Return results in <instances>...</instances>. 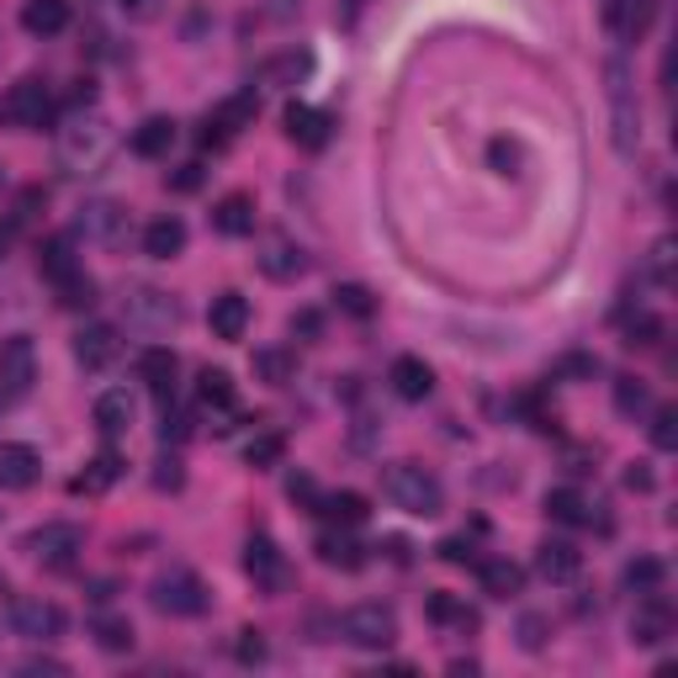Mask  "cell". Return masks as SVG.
Masks as SVG:
<instances>
[{
    "instance_id": "26",
    "label": "cell",
    "mask_w": 678,
    "mask_h": 678,
    "mask_svg": "<svg viewBox=\"0 0 678 678\" xmlns=\"http://www.w3.org/2000/svg\"><path fill=\"white\" fill-rule=\"evenodd\" d=\"M186 249V223L181 218H155L149 229H144V255H155V260H175Z\"/></svg>"
},
{
    "instance_id": "5",
    "label": "cell",
    "mask_w": 678,
    "mask_h": 678,
    "mask_svg": "<svg viewBox=\"0 0 678 678\" xmlns=\"http://www.w3.org/2000/svg\"><path fill=\"white\" fill-rule=\"evenodd\" d=\"M340 637L350 641V646H360V652H382V646H393V637H398V620H393L387 604H356V609H345Z\"/></svg>"
},
{
    "instance_id": "54",
    "label": "cell",
    "mask_w": 678,
    "mask_h": 678,
    "mask_svg": "<svg viewBox=\"0 0 678 678\" xmlns=\"http://www.w3.org/2000/svg\"><path fill=\"white\" fill-rule=\"evenodd\" d=\"M181 478H186V472H181V461H175V456H170V461H160V472H155V482H160V488H181Z\"/></svg>"
},
{
    "instance_id": "46",
    "label": "cell",
    "mask_w": 678,
    "mask_h": 678,
    "mask_svg": "<svg viewBox=\"0 0 678 678\" xmlns=\"http://www.w3.org/2000/svg\"><path fill=\"white\" fill-rule=\"evenodd\" d=\"M546 631H552L546 615H525V620H519V646H525V652H541V646H546Z\"/></svg>"
},
{
    "instance_id": "39",
    "label": "cell",
    "mask_w": 678,
    "mask_h": 678,
    "mask_svg": "<svg viewBox=\"0 0 678 678\" xmlns=\"http://www.w3.org/2000/svg\"><path fill=\"white\" fill-rule=\"evenodd\" d=\"M626 589H637V594H657V589H663V562L657 557L626 562Z\"/></svg>"
},
{
    "instance_id": "17",
    "label": "cell",
    "mask_w": 678,
    "mask_h": 678,
    "mask_svg": "<svg viewBox=\"0 0 678 678\" xmlns=\"http://www.w3.org/2000/svg\"><path fill=\"white\" fill-rule=\"evenodd\" d=\"M244 572H249L260 589H281V583H286V562H281L271 535H249V546H244Z\"/></svg>"
},
{
    "instance_id": "52",
    "label": "cell",
    "mask_w": 678,
    "mask_h": 678,
    "mask_svg": "<svg viewBox=\"0 0 678 678\" xmlns=\"http://www.w3.org/2000/svg\"><path fill=\"white\" fill-rule=\"evenodd\" d=\"M488 155H493V164H498L504 175H515V164H519V149H515V144H504V138H498V144H493Z\"/></svg>"
},
{
    "instance_id": "11",
    "label": "cell",
    "mask_w": 678,
    "mask_h": 678,
    "mask_svg": "<svg viewBox=\"0 0 678 678\" xmlns=\"http://www.w3.org/2000/svg\"><path fill=\"white\" fill-rule=\"evenodd\" d=\"M38 478H42L38 451L22 445V440H5V445H0V488H5V493H27Z\"/></svg>"
},
{
    "instance_id": "32",
    "label": "cell",
    "mask_w": 678,
    "mask_h": 678,
    "mask_svg": "<svg viewBox=\"0 0 678 678\" xmlns=\"http://www.w3.org/2000/svg\"><path fill=\"white\" fill-rule=\"evenodd\" d=\"M255 371H260V382L286 387V382L297 377V356H292V350H281V345H271V350H255Z\"/></svg>"
},
{
    "instance_id": "44",
    "label": "cell",
    "mask_w": 678,
    "mask_h": 678,
    "mask_svg": "<svg viewBox=\"0 0 678 678\" xmlns=\"http://www.w3.org/2000/svg\"><path fill=\"white\" fill-rule=\"evenodd\" d=\"M334 308H340V313H350V319H371V313H377L371 292L356 286V281H350V286H334Z\"/></svg>"
},
{
    "instance_id": "57",
    "label": "cell",
    "mask_w": 678,
    "mask_h": 678,
    "mask_svg": "<svg viewBox=\"0 0 678 678\" xmlns=\"http://www.w3.org/2000/svg\"><path fill=\"white\" fill-rule=\"evenodd\" d=\"M27 674H64V663H53V657H33Z\"/></svg>"
},
{
    "instance_id": "43",
    "label": "cell",
    "mask_w": 678,
    "mask_h": 678,
    "mask_svg": "<svg viewBox=\"0 0 678 678\" xmlns=\"http://www.w3.org/2000/svg\"><path fill=\"white\" fill-rule=\"evenodd\" d=\"M615 408H620V414H646V408H652L646 382H641V377H620V382H615Z\"/></svg>"
},
{
    "instance_id": "45",
    "label": "cell",
    "mask_w": 678,
    "mask_h": 678,
    "mask_svg": "<svg viewBox=\"0 0 678 678\" xmlns=\"http://www.w3.org/2000/svg\"><path fill=\"white\" fill-rule=\"evenodd\" d=\"M652 445L657 451H674L678 445V408H657L652 414Z\"/></svg>"
},
{
    "instance_id": "3",
    "label": "cell",
    "mask_w": 678,
    "mask_h": 678,
    "mask_svg": "<svg viewBox=\"0 0 678 678\" xmlns=\"http://www.w3.org/2000/svg\"><path fill=\"white\" fill-rule=\"evenodd\" d=\"M122 323L133 334H170L181 323V308L170 303V292H160V286H127L122 292Z\"/></svg>"
},
{
    "instance_id": "49",
    "label": "cell",
    "mask_w": 678,
    "mask_h": 678,
    "mask_svg": "<svg viewBox=\"0 0 678 678\" xmlns=\"http://www.w3.org/2000/svg\"><path fill=\"white\" fill-rule=\"evenodd\" d=\"M319 329H323V319L313 313V308H303V313H292V334L297 340H319Z\"/></svg>"
},
{
    "instance_id": "22",
    "label": "cell",
    "mask_w": 678,
    "mask_h": 678,
    "mask_svg": "<svg viewBox=\"0 0 678 678\" xmlns=\"http://www.w3.org/2000/svg\"><path fill=\"white\" fill-rule=\"evenodd\" d=\"M674 637V615H668V604L657 594H646V604L637 609V620H631V641L637 646H663V641Z\"/></svg>"
},
{
    "instance_id": "34",
    "label": "cell",
    "mask_w": 678,
    "mask_h": 678,
    "mask_svg": "<svg viewBox=\"0 0 678 678\" xmlns=\"http://www.w3.org/2000/svg\"><path fill=\"white\" fill-rule=\"evenodd\" d=\"M118 478H122V461L112 456V451H101V456L85 467L81 478H75V493H107V488H112Z\"/></svg>"
},
{
    "instance_id": "13",
    "label": "cell",
    "mask_w": 678,
    "mask_h": 678,
    "mask_svg": "<svg viewBox=\"0 0 678 678\" xmlns=\"http://www.w3.org/2000/svg\"><path fill=\"white\" fill-rule=\"evenodd\" d=\"M260 271L271 281H297V276H308V255H303V244L297 239H286V234H271V239L260 244Z\"/></svg>"
},
{
    "instance_id": "50",
    "label": "cell",
    "mask_w": 678,
    "mask_h": 678,
    "mask_svg": "<svg viewBox=\"0 0 678 678\" xmlns=\"http://www.w3.org/2000/svg\"><path fill=\"white\" fill-rule=\"evenodd\" d=\"M201 175H207L201 164H181V170L170 175V186H175V192H197V186H201Z\"/></svg>"
},
{
    "instance_id": "37",
    "label": "cell",
    "mask_w": 678,
    "mask_h": 678,
    "mask_svg": "<svg viewBox=\"0 0 678 678\" xmlns=\"http://www.w3.org/2000/svg\"><path fill=\"white\" fill-rule=\"evenodd\" d=\"M319 509H323L329 519H334V525H345V530H350V525H360V519L371 515V509H366V498H360V493H350V488H345V493H329Z\"/></svg>"
},
{
    "instance_id": "2",
    "label": "cell",
    "mask_w": 678,
    "mask_h": 678,
    "mask_svg": "<svg viewBox=\"0 0 678 678\" xmlns=\"http://www.w3.org/2000/svg\"><path fill=\"white\" fill-rule=\"evenodd\" d=\"M382 493L398 504L403 515H419V519H430L445 509V488H440V478L424 472L419 461H393V467L382 472Z\"/></svg>"
},
{
    "instance_id": "21",
    "label": "cell",
    "mask_w": 678,
    "mask_h": 678,
    "mask_svg": "<svg viewBox=\"0 0 678 678\" xmlns=\"http://www.w3.org/2000/svg\"><path fill=\"white\" fill-rule=\"evenodd\" d=\"M207 323H212L218 340H244V329H249V303H244L239 292H218L212 308H207Z\"/></svg>"
},
{
    "instance_id": "56",
    "label": "cell",
    "mask_w": 678,
    "mask_h": 678,
    "mask_svg": "<svg viewBox=\"0 0 678 678\" xmlns=\"http://www.w3.org/2000/svg\"><path fill=\"white\" fill-rule=\"evenodd\" d=\"M160 440H186V419H181V414H164Z\"/></svg>"
},
{
    "instance_id": "7",
    "label": "cell",
    "mask_w": 678,
    "mask_h": 678,
    "mask_svg": "<svg viewBox=\"0 0 678 678\" xmlns=\"http://www.w3.org/2000/svg\"><path fill=\"white\" fill-rule=\"evenodd\" d=\"M27 552L38 562H48V567H70V562L85 552V530L70 525V519H48V525H38V530L27 535Z\"/></svg>"
},
{
    "instance_id": "9",
    "label": "cell",
    "mask_w": 678,
    "mask_h": 678,
    "mask_svg": "<svg viewBox=\"0 0 678 678\" xmlns=\"http://www.w3.org/2000/svg\"><path fill=\"white\" fill-rule=\"evenodd\" d=\"M11 631L27 641H53L64 631V609L48 604V599H16L11 604Z\"/></svg>"
},
{
    "instance_id": "38",
    "label": "cell",
    "mask_w": 678,
    "mask_h": 678,
    "mask_svg": "<svg viewBox=\"0 0 678 678\" xmlns=\"http://www.w3.org/2000/svg\"><path fill=\"white\" fill-rule=\"evenodd\" d=\"M38 266H42V276H48V281H64L70 271H81V266H75V255H70V239H48V244H42Z\"/></svg>"
},
{
    "instance_id": "53",
    "label": "cell",
    "mask_w": 678,
    "mask_h": 678,
    "mask_svg": "<svg viewBox=\"0 0 678 678\" xmlns=\"http://www.w3.org/2000/svg\"><path fill=\"white\" fill-rule=\"evenodd\" d=\"M286 493H292V498H303V504H319V488H313V478H303V472L286 482Z\"/></svg>"
},
{
    "instance_id": "1",
    "label": "cell",
    "mask_w": 678,
    "mask_h": 678,
    "mask_svg": "<svg viewBox=\"0 0 678 678\" xmlns=\"http://www.w3.org/2000/svg\"><path fill=\"white\" fill-rule=\"evenodd\" d=\"M112 149H118V133H112V122L101 118V112H75V118L59 127V164H64L70 175L107 170Z\"/></svg>"
},
{
    "instance_id": "36",
    "label": "cell",
    "mask_w": 678,
    "mask_h": 678,
    "mask_svg": "<svg viewBox=\"0 0 678 678\" xmlns=\"http://www.w3.org/2000/svg\"><path fill=\"white\" fill-rule=\"evenodd\" d=\"M59 286V308H70V313H81V308H96V281L85 276V271H70L64 281H53Z\"/></svg>"
},
{
    "instance_id": "25",
    "label": "cell",
    "mask_w": 678,
    "mask_h": 678,
    "mask_svg": "<svg viewBox=\"0 0 678 678\" xmlns=\"http://www.w3.org/2000/svg\"><path fill=\"white\" fill-rule=\"evenodd\" d=\"M175 149V122L170 118H144L133 127V155L138 160H164Z\"/></svg>"
},
{
    "instance_id": "12",
    "label": "cell",
    "mask_w": 678,
    "mask_h": 678,
    "mask_svg": "<svg viewBox=\"0 0 678 678\" xmlns=\"http://www.w3.org/2000/svg\"><path fill=\"white\" fill-rule=\"evenodd\" d=\"M0 382H5V393L11 398H22L33 382H38V356H33V340H5L0 345Z\"/></svg>"
},
{
    "instance_id": "31",
    "label": "cell",
    "mask_w": 678,
    "mask_h": 678,
    "mask_svg": "<svg viewBox=\"0 0 678 678\" xmlns=\"http://www.w3.org/2000/svg\"><path fill=\"white\" fill-rule=\"evenodd\" d=\"M482 594L493 599H515L519 589H525V572H519L515 562H482Z\"/></svg>"
},
{
    "instance_id": "33",
    "label": "cell",
    "mask_w": 678,
    "mask_h": 678,
    "mask_svg": "<svg viewBox=\"0 0 678 678\" xmlns=\"http://www.w3.org/2000/svg\"><path fill=\"white\" fill-rule=\"evenodd\" d=\"M319 557L329 562V567H345V572H356L360 562H366V557H360V546L345 535V530H323V535H319Z\"/></svg>"
},
{
    "instance_id": "40",
    "label": "cell",
    "mask_w": 678,
    "mask_h": 678,
    "mask_svg": "<svg viewBox=\"0 0 678 678\" xmlns=\"http://www.w3.org/2000/svg\"><path fill=\"white\" fill-rule=\"evenodd\" d=\"M430 620H440V626H461V631H472V626H478V615H472L461 599H451V594L430 599Z\"/></svg>"
},
{
    "instance_id": "58",
    "label": "cell",
    "mask_w": 678,
    "mask_h": 678,
    "mask_svg": "<svg viewBox=\"0 0 678 678\" xmlns=\"http://www.w3.org/2000/svg\"><path fill=\"white\" fill-rule=\"evenodd\" d=\"M626 488H652V472H641V467H631V472H626Z\"/></svg>"
},
{
    "instance_id": "55",
    "label": "cell",
    "mask_w": 678,
    "mask_h": 678,
    "mask_svg": "<svg viewBox=\"0 0 678 678\" xmlns=\"http://www.w3.org/2000/svg\"><path fill=\"white\" fill-rule=\"evenodd\" d=\"M440 557H445V562H472V541H461V535H456V541H445V546H440Z\"/></svg>"
},
{
    "instance_id": "24",
    "label": "cell",
    "mask_w": 678,
    "mask_h": 678,
    "mask_svg": "<svg viewBox=\"0 0 678 678\" xmlns=\"http://www.w3.org/2000/svg\"><path fill=\"white\" fill-rule=\"evenodd\" d=\"M578 546L572 541H541L535 546V572L546 578V583H572L578 578Z\"/></svg>"
},
{
    "instance_id": "16",
    "label": "cell",
    "mask_w": 678,
    "mask_h": 678,
    "mask_svg": "<svg viewBox=\"0 0 678 678\" xmlns=\"http://www.w3.org/2000/svg\"><path fill=\"white\" fill-rule=\"evenodd\" d=\"M122 340L112 323H85L81 334H75V360H81L85 371H107L112 360H118Z\"/></svg>"
},
{
    "instance_id": "4",
    "label": "cell",
    "mask_w": 678,
    "mask_h": 678,
    "mask_svg": "<svg viewBox=\"0 0 678 678\" xmlns=\"http://www.w3.org/2000/svg\"><path fill=\"white\" fill-rule=\"evenodd\" d=\"M604 81H609V107H615V149L620 155H637L641 144V112H637V96H631V75L620 59L604 64Z\"/></svg>"
},
{
    "instance_id": "51",
    "label": "cell",
    "mask_w": 678,
    "mask_h": 678,
    "mask_svg": "<svg viewBox=\"0 0 678 678\" xmlns=\"http://www.w3.org/2000/svg\"><path fill=\"white\" fill-rule=\"evenodd\" d=\"M668 266H674V244H668V239H657V244H652V276H657V281H668Z\"/></svg>"
},
{
    "instance_id": "8",
    "label": "cell",
    "mask_w": 678,
    "mask_h": 678,
    "mask_svg": "<svg viewBox=\"0 0 678 678\" xmlns=\"http://www.w3.org/2000/svg\"><path fill=\"white\" fill-rule=\"evenodd\" d=\"M0 118L16 122V127H48L53 118V96L42 90V81H16L0 101Z\"/></svg>"
},
{
    "instance_id": "27",
    "label": "cell",
    "mask_w": 678,
    "mask_h": 678,
    "mask_svg": "<svg viewBox=\"0 0 678 678\" xmlns=\"http://www.w3.org/2000/svg\"><path fill=\"white\" fill-rule=\"evenodd\" d=\"M22 27H27L33 38H53V33L70 27V5H64V0H27V5H22Z\"/></svg>"
},
{
    "instance_id": "23",
    "label": "cell",
    "mask_w": 678,
    "mask_h": 678,
    "mask_svg": "<svg viewBox=\"0 0 678 678\" xmlns=\"http://www.w3.org/2000/svg\"><path fill=\"white\" fill-rule=\"evenodd\" d=\"M175 371H181V360H175V350H164V345H149V350L138 356V377H144V387H149L155 398H170V393H175Z\"/></svg>"
},
{
    "instance_id": "14",
    "label": "cell",
    "mask_w": 678,
    "mask_h": 678,
    "mask_svg": "<svg viewBox=\"0 0 678 678\" xmlns=\"http://www.w3.org/2000/svg\"><path fill=\"white\" fill-rule=\"evenodd\" d=\"M652 16H657V0H609V5H604V27H609L620 42L646 38Z\"/></svg>"
},
{
    "instance_id": "48",
    "label": "cell",
    "mask_w": 678,
    "mask_h": 678,
    "mask_svg": "<svg viewBox=\"0 0 678 678\" xmlns=\"http://www.w3.org/2000/svg\"><path fill=\"white\" fill-rule=\"evenodd\" d=\"M239 663H266V637L260 631H239Z\"/></svg>"
},
{
    "instance_id": "60",
    "label": "cell",
    "mask_w": 678,
    "mask_h": 678,
    "mask_svg": "<svg viewBox=\"0 0 678 678\" xmlns=\"http://www.w3.org/2000/svg\"><path fill=\"white\" fill-rule=\"evenodd\" d=\"M0 181H5V175H0Z\"/></svg>"
},
{
    "instance_id": "28",
    "label": "cell",
    "mask_w": 678,
    "mask_h": 678,
    "mask_svg": "<svg viewBox=\"0 0 678 678\" xmlns=\"http://www.w3.org/2000/svg\"><path fill=\"white\" fill-rule=\"evenodd\" d=\"M90 414H96V430H101V435L118 440V435H127V424H133V398H127V393H101Z\"/></svg>"
},
{
    "instance_id": "6",
    "label": "cell",
    "mask_w": 678,
    "mask_h": 678,
    "mask_svg": "<svg viewBox=\"0 0 678 678\" xmlns=\"http://www.w3.org/2000/svg\"><path fill=\"white\" fill-rule=\"evenodd\" d=\"M155 609H164V615H201L207 609V583L192 567H170V572L155 578Z\"/></svg>"
},
{
    "instance_id": "35",
    "label": "cell",
    "mask_w": 678,
    "mask_h": 678,
    "mask_svg": "<svg viewBox=\"0 0 678 678\" xmlns=\"http://www.w3.org/2000/svg\"><path fill=\"white\" fill-rule=\"evenodd\" d=\"M90 637H96L101 652H127V646H133V626H127L122 615H96V620H90Z\"/></svg>"
},
{
    "instance_id": "19",
    "label": "cell",
    "mask_w": 678,
    "mask_h": 678,
    "mask_svg": "<svg viewBox=\"0 0 678 678\" xmlns=\"http://www.w3.org/2000/svg\"><path fill=\"white\" fill-rule=\"evenodd\" d=\"M212 229L229 234V239L255 234V197H249V192H229V197L212 207Z\"/></svg>"
},
{
    "instance_id": "47",
    "label": "cell",
    "mask_w": 678,
    "mask_h": 678,
    "mask_svg": "<svg viewBox=\"0 0 678 678\" xmlns=\"http://www.w3.org/2000/svg\"><path fill=\"white\" fill-rule=\"evenodd\" d=\"M308 64H313L308 53H286V59L271 64V81H297V75H308Z\"/></svg>"
},
{
    "instance_id": "10",
    "label": "cell",
    "mask_w": 678,
    "mask_h": 678,
    "mask_svg": "<svg viewBox=\"0 0 678 678\" xmlns=\"http://www.w3.org/2000/svg\"><path fill=\"white\" fill-rule=\"evenodd\" d=\"M255 112H260V96H255V90H239V96H229V101H223V107H218V112L207 118V133H201V144H207V149H223V144H229V138H234V133H239V127L255 118Z\"/></svg>"
},
{
    "instance_id": "18",
    "label": "cell",
    "mask_w": 678,
    "mask_h": 678,
    "mask_svg": "<svg viewBox=\"0 0 678 678\" xmlns=\"http://www.w3.org/2000/svg\"><path fill=\"white\" fill-rule=\"evenodd\" d=\"M387 382H393V393H398L403 403H424L430 393H435V371H430L419 356H398V360H393Z\"/></svg>"
},
{
    "instance_id": "59",
    "label": "cell",
    "mask_w": 678,
    "mask_h": 678,
    "mask_svg": "<svg viewBox=\"0 0 678 678\" xmlns=\"http://www.w3.org/2000/svg\"><path fill=\"white\" fill-rule=\"evenodd\" d=\"M122 5H133V11H149V0H122Z\"/></svg>"
},
{
    "instance_id": "15",
    "label": "cell",
    "mask_w": 678,
    "mask_h": 678,
    "mask_svg": "<svg viewBox=\"0 0 678 678\" xmlns=\"http://www.w3.org/2000/svg\"><path fill=\"white\" fill-rule=\"evenodd\" d=\"M127 229V212L118 201H85L81 218H75V234H85L90 244H118Z\"/></svg>"
},
{
    "instance_id": "42",
    "label": "cell",
    "mask_w": 678,
    "mask_h": 678,
    "mask_svg": "<svg viewBox=\"0 0 678 678\" xmlns=\"http://www.w3.org/2000/svg\"><path fill=\"white\" fill-rule=\"evenodd\" d=\"M663 340V319L657 313H637V319H626V345L631 350H652Z\"/></svg>"
},
{
    "instance_id": "29",
    "label": "cell",
    "mask_w": 678,
    "mask_h": 678,
    "mask_svg": "<svg viewBox=\"0 0 678 678\" xmlns=\"http://www.w3.org/2000/svg\"><path fill=\"white\" fill-rule=\"evenodd\" d=\"M197 403L201 408H218V414H234V377L207 366V371L197 377Z\"/></svg>"
},
{
    "instance_id": "30",
    "label": "cell",
    "mask_w": 678,
    "mask_h": 678,
    "mask_svg": "<svg viewBox=\"0 0 678 678\" xmlns=\"http://www.w3.org/2000/svg\"><path fill=\"white\" fill-rule=\"evenodd\" d=\"M546 515L557 519V525H589V498L578 493V488H552L546 493Z\"/></svg>"
},
{
    "instance_id": "20",
    "label": "cell",
    "mask_w": 678,
    "mask_h": 678,
    "mask_svg": "<svg viewBox=\"0 0 678 678\" xmlns=\"http://www.w3.org/2000/svg\"><path fill=\"white\" fill-rule=\"evenodd\" d=\"M281 122H286V138L303 144V149H323V144H329V118L313 112V107H303V101H292V107L281 112Z\"/></svg>"
},
{
    "instance_id": "41",
    "label": "cell",
    "mask_w": 678,
    "mask_h": 678,
    "mask_svg": "<svg viewBox=\"0 0 678 678\" xmlns=\"http://www.w3.org/2000/svg\"><path fill=\"white\" fill-rule=\"evenodd\" d=\"M281 456H286V440L281 435H255L244 445V461L255 467V472H266V467H276Z\"/></svg>"
}]
</instances>
